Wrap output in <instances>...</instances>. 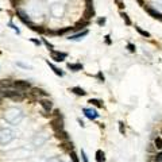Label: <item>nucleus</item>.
Returning <instances> with one entry per match:
<instances>
[{"label": "nucleus", "instance_id": "nucleus-21", "mask_svg": "<svg viewBox=\"0 0 162 162\" xmlns=\"http://www.w3.org/2000/svg\"><path fill=\"white\" fill-rule=\"evenodd\" d=\"M119 132H120L122 135L126 134V128H124V123L123 122H119Z\"/></svg>", "mask_w": 162, "mask_h": 162}, {"label": "nucleus", "instance_id": "nucleus-31", "mask_svg": "<svg viewBox=\"0 0 162 162\" xmlns=\"http://www.w3.org/2000/svg\"><path fill=\"white\" fill-rule=\"evenodd\" d=\"M0 11H1V8H0Z\"/></svg>", "mask_w": 162, "mask_h": 162}, {"label": "nucleus", "instance_id": "nucleus-7", "mask_svg": "<svg viewBox=\"0 0 162 162\" xmlns=\"http://www.w3.org/2000/svg\"><path fill=\"white\" fill-rule=\"evenodd\" d=\"M82 111H84V114H85V116L88 118V119H91V120H95V119L99 116V114H97L96 111H93V110H89V108H84Z\"/></svg>", "mask_w": 162, "mask_h": 162}, {"label": "nucleus", "instance_id": "nucleus-10", "mask_svg": "<svg viewBox=\"0 0 162 162\" xmlns=\"http://www.w3.org/2000/svg\"><path fill=\"white\" fill-rule=\"evenodd\" d=\"M14 84V81L8 80V78H3V80H0V88H3V89H8L11 88Z\"/></svg>", "mask_w": 162, "mask_h": 162}, {"label": "nucleus", "instance_id": "nucleus-2", "mask_svg": "<svg viewBox=\"0 0 162 162\" xmlns=\"http://www.w3.org/2000/svg\"><path fill=\"white\" fill-rule=\"evenodd\" d=\"M12 86L15 88L16 91H20V92L30 91L31 88H33V85H31L29 81H26V80H15V81H14V84H12Z\"/></svg>", "mask_w": 162, "mask_h": 162}, {"label": "nucleus", "instance_id": "nucleus-12", "mask_svg": "<svg viewBox=\"0 0 162 162\" xmlns=\"http://www.w3.org/2000/svg\"><path fill=\"white\" fill-rule=\"evenodd\" d=\"M57 138L61 139V141H69V134L65 131V130H61V131H57Z\"/></svg>", "mask_w": 162, "mask_h": 162}, {"label": "nucleus", "instance_id": "nucleus-6", "mask_svg": "<svg viewBox=\"0 0 162 162\" xmlns=\"http://www.w3.org/2000/svg\"><path fill=\"white\" fill-rule=\"evenodd\" d=\"M88 33H89L88 30H82V31H80V33H77V34L69 35L68 39H69V40H78V39H81V38H84V37L88 35Z\"/></svg>", "mask_w": 162, "mask_h": 162}, {"label": "nucleus", "instance_id": "nucleus-14", "mask_svg": "<svg viewBox=\"0 0 162 162\" xmlns=\"http://www.w3.org/2000/svg\"><path fill=\"white\" fill-rule=\"evenodd\" d=\"M119 14H120L122 19L124 20V23H126V26H131V25H132V22H131V19H130V16L127 15L126 12H124V11H120Z\"/></svg>", "mask_w": 162, "mask_h": 162}, {"label": "nucleus", "instance_id": "nucleus-23", "mask_svg": "<svg viewBox=\"0 0 162 162\" xmlns=\"http://www.w3.org/2000/svg\"><path fill=\"white\" fill-rule=\"evenodd\" d=\"M70 158H72V162H80L78 161V157H77V154L73 150L70 151Z\"/></svg>", "mask_w": 162, "mask_h": 162}, {"label": "nucleus", "instance_id": "nucleus-16", "mask_svg": "<svg viewBox=\"0 0 162 162\" xmlns=\"http://www.w3.org/2000/svg\"><path fill=\"white\" fill-rule=\"evenodd\" d=\"M135 30H137L142 37H145V38H150V37H151V34H150L149 31L143 30V29H141V27H138V26H135Z\"/></svg>", "mask_w": 162, "mask_h": 162}, {"label": "nucleus", "instance_id": "nucleus-28", "mask_svg": "<svg viewBox=\"0 0 162 162\" xmlns=\"http://www.w3.org/2000/svg\"><path fill=\"white\" fill-rule=\"evenodd\" d=\"M96 77H97V78H99V80H100V82H104V80H106V78H104V76H103V73H101V72H99V73H97V74H96Z\"/></svg>", "mask_w": 162, "mask_h": 162}, {"label": "nucleus", "instance_id": "nucleus-25", "mask_svg": "<svg viewBox=\"0 0 162 162\" xmlns=\"http://www.w3.org/2000/svg\"><path fill=\"white\" fill-rule=\"evenodd\" d=\"M106 22H107L106 18H99V19H97V25H99V26H104V25H106Z\"/></svg>", "mask_w": 162, "mask_h": 162}, {"label": "nucleus", "instance_id": "nucleus-19", "mask_svg": "<svg viewBox=\"0 0 162 162\" xmlns=\"http://www.w3.org/2000/svg\"><path fill=\"white\" fill-rule=\"evenodd\" d=\"M42 43H43V45H45L46 47L49 49V50H53V49H54V46L51 45V43H50V42H49L47 39H46V38H42Z\"/></svg>", "mask_w": 162, "mask_h": 162}, {"label": "nucleus", "instance_id": "nucleus-24", "mask_svg": "<svg viewBox=\"0 0 162 162\" xmlns=\"http://www.w3.org/2000/svg\"><path fill=\"white\" fill-rule=\"evenodd\" d=\"M115 3H116L118 7L120 8V11L124 10V3H123V0H115Z\"/></svg>", "mask_w": 162, "mask_h": 162}, {"label": "nucleus", "instance_id": "nucleus-8", "mask_svg": "<svg viewBox=\"0 0 162 162\" xmlns=\"http://www.w3.org/2000/svg\"><path fill=\"white\" fill-rule=\"evenodd\" d=\"M31 95L33 96H40V97H46L47 96V92H45L43 89H40V88H31Z\"/></svg>", "mask_w": 162, "mask_h": 162}, {"label": "nucleus", "instance_id": "nucleus-3", "mask_svg": "<svg viewBox=\"0 0 162 162\" xmlns=\"http://www.w3.org/2000/svg\"><path fill=\"white\" fill-rule=\"evenodd\" d=\"M3 97H10V99H15V100H22L23 99V95L20 91H10V89H4L3 93H1Z\"/></svg>", "mask_w": 162, "mask_h": 162}, {"label": "nucleus", "instance_id": "nucleus-11", "mask_svg": "<svg viewBox=\"0 0 162 162\" xmlns=\"http://www.w3.org/2000/svg\"><path fill=\"white\" fill-rule=\"evenodd\" d=\"M66 68L70 69L72 72H80V70H82L84 66H82V64H68Z\"/></svg>", "mask_w": 162, "mask_h": 162}, {"label": "nucleus", "instance_id": "nucleus-13", "mask_svg": "<svg viewBox=\"0 0 162 162\" xmlns=\"http://www.w3.org/2000/svg\"><path fill=\"white\" fill-rule=\"evenodd\" d=\"M70 92H73L74 95H77V96H85L86 92L82 89V88H80V86H73L70 89Z\"/></svg>", "mask_w": 162, "mask_h": 162}, {"label": "nucleus", "instance_id": "nucleus-4", "mask_svg": "<svg viewBox=\"0 0 162 162\" xmlns=\"http://www.w3.org/2000/svg\"><path fill=\"white\" fill-rule=\"evenodd\" d=\"M50 56L51 60H54L56 62H62L65 61V58L68 57V53H64V51H57V50H50Z\"/></svg>", "mask_w": 162, "mask_h": 162}, {"label": "nucleus", "instance_id": "nucleus-18", "mask_svg": "<svg viewBox=\"0 0 162 162\" xmlns=\"http://www.w3.org/2000/svg\"><path fill=\"white\" fill-rule=\"evenodd\" d=\"M154 147L157 150H162V138L161 137H157L154 139Z\"/></svg>", "mask_w": 162, "mask_h": 162}, {"label": "nucleus", "instance_id": "nucleus-27", "mask_svg": "<svg viewBox=\"0 0 162 162\" xmlns=\"http://www.w3.org/2000/svg\"><path fill=\"white\" fill-rule=\"evenodd\" d=\"M10 27H11V29H12V30H15V31H16V34H20L19 29H18V27H16V26L14 25V23H12V22H10Z\"/></svg>", "mask_w": 162, "mask_h": 162}, {"label": "nucleus", "instance_id": "nucleus-9", "mask_svg": "<svg viewBox=\"0 0 162 162\" xmlns=\"http://www.w3.org/2000/svg\"><path fill=\"white\" fill-rule=\"evenodd\" d=\"M46 64H47V65H49V68H51V70L54 72V73H56L57 76H60V77H64V72L61 70L60 68H57V66L54 65V64H53V62H50V61L47 60V61H46Z\"/></svg>", "mask_w": 162, "mask_h": 162}, {"label": "nucleus", "instance_id": "nucleus-29", "mask_svg": "<svg viewBox=\"0 0 162 162\" xmlns=\"http://www.w3.org/2000/svg\"><path fill=\"white\" fill-rule=\"evenodd\" d=\"M104 40H106L107 45H112V40H111V37H110V35H106V37H104Z\"/></svg>", "mask_w": 162, "mask_h": 162}, {"label": "nucleus", "instance_id": "nucleus-15", "mask_svg": "<svg viewBox=\"0 0 162 162\" xmlns=\"http://www.w3.org/2000/svg\"><path fill=\"white\" fill-rule=\"evenodd\" d=\"M96 162H106V154L103 150H97L96 151Z\"/></svg>", "mask_w": 162, "mask_h": 162}, {"label": "nucleus", "instance_id": "nucleus-5", "mask_svg": "<svg viewBox=\"0 0 162 162\" xmlns=\"http://www.w3.org/2000/svg\"><path fill=\"white\" fill-rule=\"evenodd\" d=\"M39 104H40V107L45 110V112H46L45 115H47V114L50 115V112L53 111V103H51L49 99H40Z\"/></svg>", "mask_w": 162, "mask_h": 162}, {"label": "nucleus", "instance_id": "nucleus-1", "mask_svg": "<svg viewBox=\"0 0 162 162\" xmlns=\"http://www.w3.org/2000/svg\"><path fill=\"white\" fill-rule=\"evenodd\" d=\"M54 114H56V118L50 122V126H51V128L57 132V131L64 130V119H62V115H61V112L58 111V110H56Z\"/></svg>", "mask_w": 162, "mask_h": 162}, {"label": "nucleus", "instance_id": "nucleus-30", "mask_svg": "<svg viewBox=\"0 0 162 162\" xmlns=\"http://www.w3.org/2000/svg\"><path fill=\"white\" fill-rule=\"evenodd\" d=\"M81 157H82V161L84 162H88V158H86V154L84 150H81Z\"/></svg>", "mask_w": 162, "mask_h": 162}, {"label": "nucleus", "instance_id": "nucleus-20", "mask_svg": "<svg viewBox=\"0 0 162 162\" xmlns=\"http://www.w3.org/2000/svg\"><path fill=\"white\" fill-rule=\"evenodd\" d=\"M127 49H128V51H131V53H135V50H137L135 45L131 43V42H128V43H127Z\"/></svg>", "mask_w": 162, "mask_h": 162}, {"label": "nucleus", "instance_id": "nucleus-26", "mask_svg": "<svg viewBox=\"0 0 162 162\" xmlns=\"http://www.w3.org/2000/svg\"><path fill=\"white\" fill-rule=\"evenodd\" d=\"M30 42H33V43H34L35 46H40V43H42V42H40L39 39H35V38H31Z\"/></svg>", "mask_w": 162, "mask_h": 162}, {"label": "nucleus", "instance_id": "nucleus-22", "mask_svg": "<svg viewBox=\"0 0 162 162\" xmlns=\"http://www.w3.org/2000/svg\"><path fill=\"white\" fill-rule=\"evenodd\" d=\"M153 161L154 162H162V151L158 153V154H155L154 158H153Z\"/></svg>", "mask_w": 162, "mask_h": 162}, {"label": "nucleus", "instance_id": "nucleus-17", "mask_svg": "<svg viewBox=\"0 0 162 162\" xmlns=\"http://www.w3.org/2000/svg\"><path fill=\"white\" fill-rule=\"evenodd\" d=\"M88 103H91L92 106L97 107V108H103V101L101 100H97V99H89Z\"/></svg>", "mask_w": 162, "mask_h": 162}]
</instances>
